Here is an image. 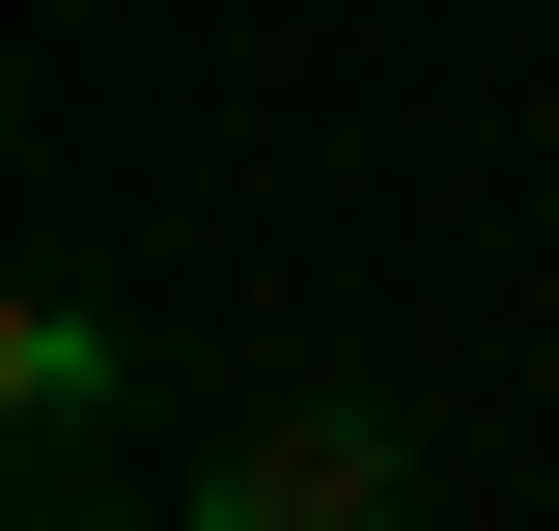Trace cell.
I'll return each mask as SVG.
<instances>
[{
    "label": "cell",
    "instance_id": "6da1fadb",
    "mask_svg": "<svg viewBox=\"0 0 559 531\" xmlns=\"http://www.w3.org/2000/svg\"><path fill=\"white\" fill-rule=\"evenodd\" d=\"M0 420L84 448V420H112V308H0Z\"/></svg>",
    "mask_w": 559,
    "mask_h": 531
}]
</instances>
